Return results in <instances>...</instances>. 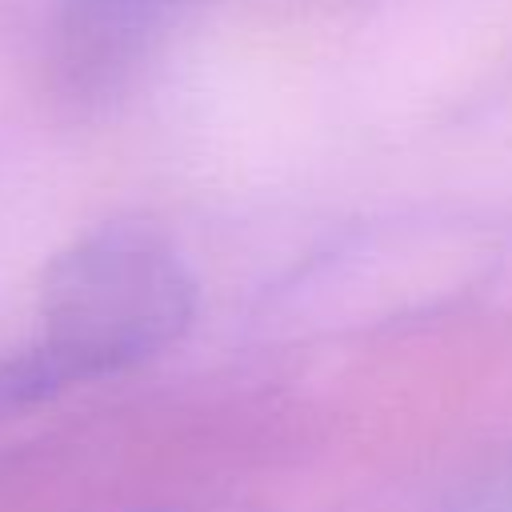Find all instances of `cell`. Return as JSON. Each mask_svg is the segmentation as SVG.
Here are the masks:
<instances>
[{"label": "cell", "mask_w": 512, "mask_h": 512, "mask_svg": "<svg viewBox=\"0 0 512 512\" xmlns=\"http://www.w3.org/2000/svg\"><path fill=\"white\" fill-rule=\"evenodd\" d=\"M192 316L196 280L184 256L144 224H104L52 256L28 344L64 392L156 360Z\"/></svg>", "instance_id": "obj_1"}, {"label": "cell", "mask_w": 512, "mask_h": 512, "mask_svg": "<svg viewBox=\"0 0 512 512\" xmlns=\"http://www.w3.org/2000/svg\"><path fill=\"white\" fill-rule=\"evenodd\" d=\"M504 260V232L472 212H400L312 252L276 292L280 320L380 324L476 292Z\"/></svg>", "instance_id": "obj_2"}, {"label": "cell", "mask_w": 512, "mask_h": 512, "mask_svg": "<svg viewBox=\"0 0 512 512\" xmlns=\"http://www.w3.org/2000/svg\"><path fill=\"white\" fill-rule=\"evenodd\" d=\"M444 512H512V448L496 456Z\"/></svg>", "instance_id": "obj_3"}, {"label": "cell", "mask_w": 512, "mask_h": 512, "mask_svg": "<svg viewBox=\"0 0 512 512\" xmlns=\"http://www.w3.org/2000/svg\"><path fill=\"white\" fill-rule=\"evenodd\" d=\"M64 4H104V8H132V12H148V16H172L180 4L188 0H64Z\"/></svg>", "instance_id": "obj_4"}]
</instances>
